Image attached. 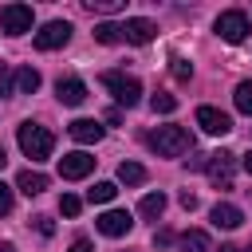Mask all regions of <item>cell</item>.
<instances>
[{
	"label": "cell",
	"mask_w": 252,
	"mask_h": 252,
	"mask_svg": "<svg viewBox=\"0 0 252 252\" xmlns=\"http://www.w3.org/2000/svg\"><path fill=\"white\" fill-rule=\"evenodd\" d=\"M177 201H181V209H189V213H193V209H197V197H193V193H189V189H185V193H181V197H177Z\"/></svg>",
	"instance_id": "f546056e"
},
{
	"label": "cell",
	"mask_w": 252,
	"mask_h": 252,
	"mask_svg": "<svg viewBox=\"0 0 252 252\" xmlns=\"http://www.w3.org/2000/svg\"><path fill=\"white\" fill-rule=\"evenodd\" d=\"M236 110L240 114H252V79H244V83H236Z\"/></svg>",
	"instance_id": "44dd1931"
},
{
	"label": "cell",
	"mask_w": 252,
	"mask_h": 252,
	"mask_svg": "<svg viewBox=\"0 0 252 252\" xmlns=\"http://www.w3.org/2000/svg\"><path fill=\"white\" fill-rule=\"evenodd\" d=\"M16 189H20V193H28V197H35V193H43V189H47V177H43V173H35V169H24V173L16 177Z\"/></svg>",
	"instance_id": "2e32d148"
},
{
	"label": "cell",
	"mask_w": 252,
	"mask_h": 252,
	"mask_svg": "<svg viewBox=\"0 0 252 252\" xmlns=\"http://www.w3.org/2000/svg\"><path fill=\"white\" fill-rule=\"evenodd\" d=\"M244 169H248V173H252V150H248V154H244Z\"/></svg>",
	"instance_id": "1f68e13d"
},
{
	"label": "cell",
	"mask_w": 252,
	"mask_h": 252,
	"mask_svg": "<svg viewBox=\"0 0 252 252\" xmlns=\"http://www.w3.org/2000/svg\"><path fill=\"white\" fill-rule=\"evenodd\" d=\"M102 87H106L122 106L142 102V83H138L134 75H126V71H106V75H102Z\"/></svg>",
	"instance_id": "3957f363"
},
{
	"label": "cell",
	"mask_w": 252,
	"mask_h": 252,
	"mask_svg": "<svg viewBox=\"0 0 252 252\" xmlns=\"http://www.w3.org/2000/svg\"><path fill=\"white\" fill-rule=\"evenodd\" d=\"M0 252H16V248H12V244H0Z\"/></svg>",
	"instance_id": "836d02e7"
},
{
	"label": "cell",
	"mask_w": 252,
	"mask_h": 252,
	"mask_svg": "<svg viewBox=\"0 0 252 252\" xmlns=\"http://www.w3.org/2000/svg\"><path fill=\"white\" fill-rule=\"evenodd\" d=\"M71 252H94V248H91V244H87V240H79V244H75V248H71Z\"/></svg>",
	"instance_id": "4dcf8cb0"
},
{
	"label": "cell",
	"mask_w": 252,
	"mask_h": 252,
	"mask_svg": "<svg viewBox=\"0 0 252 252\" xmlns=\"http://www.w3.org/2000/svg\"><path fill=\"white\" fill-rule=\"evenodd\" d=\"M181 252H209L213 244H209V232H201V228H189V232H181Z\"/></svg>",
	"instance_id": "ac0fdd59"
},
{
	"label": "cell",
	"mask_w": 252,
	"mask_h": 252,
	"mask_svg": "<svg viewBox=\"0 0 252 252\" xmlns=\"http://www.w3.org/2000/svg\"><path fill=\"white\" fill-rule=\"evenodd\" d=\"M94 224H98V232H102V236H126V232L134 228V220H130V213H126V209H106Z\"/></svg>",
	"instance_id": "30bf717a"
},
{
	"label": "cell",
	"mask_w": 252,
	"mask_h": 252,
	"mask_svg": "<svg viewBox=\"0 0 252 252\" xmlns=\"http://www.w3.org/2000/svg\"><path fill=\"white\" fill-rule=\"evenodd\" d=\"M169 63H173V67H169V71H173V79H181V83H185V79L193 75V67H189L185 59H169Z\"/></svg>",
	"instance_id": "484cf974"
},
{
	"label": "cell",
	"mask_w": 252,
	"mask_h": 252,
	"mask_svg": "<svg viewBox=\"0 0 252 252\" xmlns=\"http://www.w3.org/2000/svg\"><path fill=\"white\" fill-rule=\"evenodd\" d=\"M154 35H158V28H154L150 20H142V16H134V20L122 24V39H126V43H138V47H142V43H150Z\"/></svg>",
	"instance_id": "8fae6325"
},
{
	"label": "cell",
	"mask_w": 252,
	"mask_h": 252,
	"mask_svg": "<svg viewBox=\"0 0 252 252\" xmlns=\"http://www.w3.org/2000/svg\"><path fill=\"white\" fill-rule=\"evenodd\" d=\"M114 193H118V185H114V181H98L94 189H87V201L106 205V201H114Z\"/></svg>",
	"instance_id": "ffe728a7"
},
{
	"label": "cell",
	"mask_w": 252,
	"mask_h": 252,
	"mask_svg": "<svg viewBox=\"0 0 252 252\" xmlns=\"http://www.w3.org/2000/svg\"><path fill=\"white\" fill-rule=\"evenodd\" d=\"M146 142H150V150L158 158H181L185 150H193V138H189L185 126H158Z\"/></svg>",
	"instance_id": "7a4b0ae2"
},
{
	"label": "cell",
	"mask_w": 252,
	"mask_h": 252,
	"mask_svg": "<svg viewBox=\"0 0 252 252\" xmlns=\"http://www.w3.org/2000/svg\"><path fill=\"white\" fill-rule=\"evenodd\" d=\"M4 161H8V158H4V146H0V169H4Z\"/></svg>",
	"instance_id": "e575fe53"
},
{
	"label": "cell",
	"mask_w": 252,
	"mask_h": 252,
	"mask_svg": "<svg viewBox=\"0 0 252 252\" xmlns=\"http://www.w3.org/2000/svg\"><path fill=\"white\" fill-rule=\"evenodd\" d=\"M71 39V24L67 20H51V24H43L39 32H35V47L39 51H55V47H63Z\"/></svg>",
	"instance_id": "52a82bcc"
},
{
	"label": "cell",
	"mask_w": 252,
	"mask_h": 252,
	"mask_svg": "<svg viewBox=\"0 0 252 252\" xmlns=\"http://www.w3.org/2000/svg\"><path fill=\"white\" fill-rule=\"evenodd\" d=\"M0 94H16L12 91V67L8 63H0Z\"/></svg>",
	"instance_id": "4316f807"
},
{
	"label": "cell",
	"mask_w": 252,
	"mask_h": 252,
	"mask_svg": "<svg viewBox=\"0 0 252 252\" xmlns=\"http://www.w3.org/2000/svg\"><path fill=\"white\" fill-rule=\"evenodd\" d=\"M197 126L205 130V134H228L232 130V118L224 114V110H217V106H197Z\"/></svg>",
	"instance_id": "9c48e42d"
},
{
	"label": "cell",
	"mask_w": 252,
	"mask_h": 252,
	"mask_svg": "<svg viewBox=\"0 0 252 252\" xmlns=\"http://www.w3.org/2000/svg\"><path fill=\"white\" fill-rule=\"evenodd\" d=\"M232 169H236V158L228 150H217V154L205 158V173L217 189H232Z\"/></svg>",
	"instance_id": "277c9868"
},
{
	"label": "cell",
	"mask_w": 252,
	"mask_h": 252,
	"mask_svg": "<svg viewBox=\"0 0 252 252\" xmlns=\"http://www.w3.org/2000/svg\"><path fill=\"white\" fill-rule=\"evenodd\" d=\"M220 252H240V248L236 244H220Z\"/></svg>",
	"instance_id": "d6a6232c"
},
{
	"label": "cell",
	"mask_w": 252,
	"mask_h": 252,
	"mask_svg": "<svg viewBox=\"0 0 252 252\" xmlns=\"http://www.w3.org/2000/svg\"><path fill=\"white\" fill-rule=\"evenodd\" d=\"M94 39L98 43H122V24H98L94 28Z\"/></svg>",
	"instance_id": "7402d4cb"
},
{
	"label": "cell",
	"mask_w": 252,
	"mask_h": 252,
	"mask_svg": "<svg viewBox=\"0 0 252 252\" xmlns=\"http://www.w3.org/2000/svg\"><path fill=\"white\" fill-rule=\"evenodd\" d=\"M16 138H20L24 158H32V161H47L51 150H55V134H51L47 126H35V122H24V126L16 130Z\"/></svg>",
	"instance_id": "6da1fadb"
},
{
	"label": "cell",
	"mask_w": 252,
	"mask_h": 252,
	"mask_svg": "<svg viewBox=\"0 0 252 252\" xmlns=\"http://www.w3.org/2000/svg\"><path fill=\"white\" fill-rule=\"evenodd\" d=\"M138 213H142L146 220H158V217L165 213V193H146V197L138 201Z\"/></svg>",
	"instance_id": "e0dca14e"
},
{
	"label": "cell",
	"mask_w": 252,
	"mask_h": 252,
	"mask_svg": "<svg viewBox=\"0 0 252 252\" xmlns=\"http://www.w3.org/2000/svg\"><path fill=\"white\" fill-rule=\"evenodd\" d=\"M150 106H154V114H173V110H177V98L165 94V91H158V94L150 98Z\"/></svg>",
	"instance_id": "603a6c76"
},
{
	"label": "cell",
	"mask_w": 252,
	"mask_h": 252,
	"mask_svg": "<svg viewBox=\"0 0 252 252\" xmlns=\"http://www.w3.org/2000/svg\"><path fill=\"white\" fill-rule=\"evenodd\" d=\"M87 12H122V0H83Z\"/></svg>",
	"instance_id": "cb8c5ba5"
},
{
	"label": "cell",
	"mask_w": 252,
	"mask_h": 252,
	"mask_svg": "<svg viewBox=\"0 0 252 252\" xmlns=\"http://www.w3.org/2000/svg\"><path fill=\"white\" fill-rule=\"evenodd\" d=\"M0 32H8V35L32 32V8L28 4H4L0 8Z\"/></svg>",
	"instance_id": "8992f818"
},
{
	"label": "cell",
	"mask_w": 252,
	"mask_h": 252,
	"mask_svg": "<svg viewBox=\"0 0 252 252\" xmlns=\"http://www.w3.org/2000/svg\"><path fill=\"white\" fill-rule=\"evenodd\" d=\"M248 16L240 12V8H228V12H220L217 16V35L220 39H228V43H240V39H248Z\"/></svg>",
	"instance_id": "5b68a950"
},
{
	"label": "cell",
	"mask_w": 252,
	"mask_h": 252,
	"mask_svg": "<svg viewBox=\"0 0 252 252\" xmlns=\"http://www.w3.org/2000/svg\"><path fill=\"white\" fill-rule=\"evenodd\" d=\"M12 201H16V197H12V189L0 181V217H8V213H12Z\"/></svg>",
	"instance_id": "83f0119b"
},
{
	"label": "cell",
	"mask_w": 252,
	"mask_h": 252,
	"mask_svg": "<svg viewBox=\"0 0 252 252\" xmlns=\"http://www.w3.org/2000/svg\"><path fill=\"white\" fill-rule=\"evenodd\" d=\"M118 181H122V185H142V181H146V169H142L138 161H122V165H118Z\"/></svg>",
	"instance_id": "d6986e66"
},
{
	"label": "cell",
	"mask_w": 252,
	"mask_h": 252,
	"mask_svg": "<svg viewBox=\"0 0 252 252\" xmlns=\"http://www.w3.org/2000/svg\"><path fill=\"white\" fill-rule=\"evenodd\" d=\"M35 228H39V236H51V232H55L51 217H35Z\"/></svg>",
	"instance_id": "f1b7e54d"
},
{
	"label": "cell",
	"mask_w": 252,
	"mask_h": 252,
	"mask_svg": "<svg viewBox=\"0 0 252 252\" xmlns=\"http://www.w3.org/2000/svg\"><path fill=\"white\" fill-rule=\"evenodd\" d=\"M55 94H59L63 106H79V102L87 98V83H83V79H59V83H55Z\"/></svg>",
	"instance_id": "4fadbf2b"
},
{
	"label": "cell",
	"mask_w": 252,
	"mask_h": 252,
	"mask_svg": "<svg viewBox=\"0 0 252 252\" xmlns=\"http://www.w3.org/2000/svg\"><path fill=\"white\" fill-rule=\"evenodd\" d=\"M91 169H94V158H91V154H83V150H75V154H63V158H59V177H63V181H83Z\"/></svg>",
	"instance_id": "ba28073f"
},
{
	"label": "cell",
	"mask_w": 252,
	"mask_h": 252,
	"mask_svg": "<svg viewBox=\"0 0 252 252\" xmlns=\"http://www.w3.org/2000/svg\"><path fill=\"white\" fill-rule=\"evenodd\" d=\"M12 91H16V94H35V91H39V71H35V67H20V71L12 75Z\"/></svg>",
	"instance_id": "9a60e30c"
},
{
	"label": "cell",
	"mask_w": 252,
	"mask_h": 252,
	"mask_svg": "<svg viewBox=\"0 0 252 252\" xmlns=\"http://www.w3.org/2000/svg\"><path fill=\"white\" fill-rule=\"evenodd\" d=\"M67 134H71L75 142H83V146H94V142L102 138V126H98L94 118H75V122L67 126Z\"/></svg>",
	"instance_id": "5bb4252c"
},
{
	"label": "cell",
	"mask_w": 252,
	"mask_h": 252,
	"mask_svg": "<svg viewBox=\"0 0 252 252\" xmlns=\"http://www.w3.org/2000/svg\"><path fill=\"white\" fill-rule=\"evenodd\" d=\"M209 220H213L217 228H240V220H244V213H240L236 205H228V201H217V205L209 209Z\"/></svg>",
	"instance_id": "7c38bea8"
},
{
	"label": "cell",
	"mask_w": 252,
	"mask_h": 252,
	"mask_svg": "<svg viewBox=\"0 0 252 252\" xmlns=\"http://www.w3.org/2000/svg\"><path fill=\"white\" fill-rule=\"evenodd\" d=\"M79 209H83V201H79V197H71V193H63V197H59V213H63V217H79Z\"/></svg>",
	"instance_id": "d4e9b609"
}]
</instances>
